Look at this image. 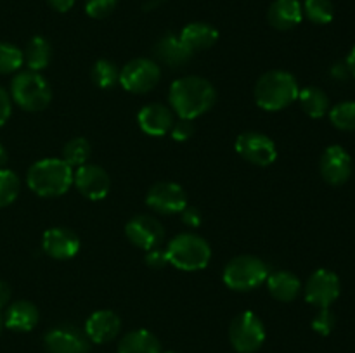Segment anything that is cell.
<instances>
[{"instance_id": "1", "label": "cell", "mask_w": 355, "mask_h": 353, "mask_svg": "<svg viewBox=\"0 0 355 353\" xmlns=\"http://www.w3.org/2000/svg\"><path fill=\"white\" fill-rule=\"evenodd\" d=\"M217 90L208 80L191 75L175 80L170 85L168 102L173 113L184 120H196L214 107Z\"/></svg>"}, {"instance_id": "2", "label": "cell", "mask_w": 355, "mask_h": 353, "mask_svg": "<svg viewBox=\"0 0 355 353\" xmlns=\"http://www.w3.org/2000/svg\"><path fill=\"white\" fill-rule=\"evenodd\" d=\"M75 170L61 158H45L28 168L26 183L40 197H59L73 185Z\"/></svg>"}, {"instance_id": "3", "label": "cell", "mask_w": 355, "mask_h": 353, "mask_svg": "<svg viewBox=\"0 0 355 353\" xmlns=\"http://www.w3.org/2000/svg\"><path fill=\"white\" fill-rule=\"evenodd\" d=\"M298 87L297 78L291 73L283 71V69H272L267 71L257 80L253 97H255L257 106L262 107L263 111H283L298 99Z\"/></svg>"}, {"instance_id": "4", "label": "cell", "mask_w": 355, "mask_h": 353, "mask_svg": "<svg viewBox=\"0 0 355 353\" xmlns=\"http://www.w3.org/2000/svg\"><path fill=\"white\" fill-rule=\"evenodd\" d=\"M168 263L184 272H196L208 266L211 260V248L208 241L194 232L175 235L165 248Z\"/></svg>"}, {"instance_id": "5", "label": "cell", "mask_w": 355, "mask_h": 353, "mask_svg": "<svg viewBox=\"0 0 355 353\" xmlns=\"http://www.w3.org/2000/svg\"><path fill=\"white\" fill-rule=\"evenodd\" d=\"M10 99L24 111L38 113L49 107L52 89L47 80L37 71H21L10 82Z\"/></svg>"}, {"instance_id": "6", "label": "cell", "mask_w": 355, "mask_h": 353, "mask_svg": "<svg viewBox=\"0 0 355 353\" xmlns=\"http://www.w3.org/2000/svg\"><path fill=\"white\" fill-rule=\"evenodd\" d=\"M270 270L263 260L253 255H239L232 258L222 272V280L232 291H253L263 284Z\"/></svg>"}, {"instance_id": "7", "label": "cell", "mask_w": 355, "mask_h": 353, "mask_svg": "<svg viewBox=\"0 0 355 353\" xmlns=\"http://www.w3.org/2000/svg\"><path fill=\"white\" fill-rule=\"evenodd\" d=\"M229 339L238 353H255L266 341V325L253 311H243L229 327Z\"/></svg>"}, {"instance_id": "8", "label": "cell", "mask_w": 355, "mask_h": 353, "mask_svg": "<svg viewBox=\"0 0 355 353\" xmlns=\"http://www.w3.org/2000/svg\"><path fill=\"white\" fill-rule=\"evenodd\" d=\"M162 80V66L148 57L128 61L120 69V83L127 92L146 93L155 89Z\"/></svg>"}, {"instance_id": "9", "label": "cell", "mask_w": 355, "mask_h": 353, "mask_svg": "<svg viewBox=\"0 0 355 353\" xmlns=\"http://www.w3.org/2000/svg\"><path fill=\"white\" fill-rule=\"evenodd\" d=\"M236 152L245 161L255 166H269L276 161L277 147L276 142L260 132H243L234 142Z\"/></svg>"}, {"instance_id": "10", "label": "cell", "mask_w": 355, "mask_h": 353, "mask_svg": "<svg viewBox=\"0 0 355 353\" xmlns=\"http://www.w3.org/2000/svg\"><path fill=\"white\" fill-rule=\"evenodd\" d=\"M342 284L338 275L328 269H319L312 273L304 286V296L307 303L318 308H329L340 296Z\"/></svg>"}, {"instance_id": "11", "label": "cell", "mask_w": 355, "mask_h": 353, "mask_svg": "<svg viewBox=\"0 0 355 353\" xmlns=\"http://www.w3.org/2000/svg\"><path fill=\"white\" fill-rule=\"evenodd\" d=\"M146 204L158 215H177L187 206V194L175 182H156L146 194Z\"/></svg>"}, {"instance_id": "12", "label": "cell", "mask_w": 355, "mask_h": 353, "mask_svg": "<svg viewBox=\"0 0 355 353\" xmlns=\"http://www.w3.org/2000/svg\"><path fill=\"white\" fill-rule=\"evenodd\" d=\"M125 235L137 248L149 251L158 248L165 239V227L158 218L151 215H137L132 217L125 225Z\"/></svg>"}, {"instance_id": "13", "label": "cell", "mask_w": 355, "mask_h": 353, "mask_svg": "<svg viewBox=\"0 0 355 353\" xmlns=\"http://www.w3.org/2000/svg\"><path fill=\"white\" fill-rule=\"evenodd\" d=\"M44 345L47 353H87L90 348L85 331H80L71 324L55 325L47 331Z\"/></svg>"}, {"instance_id": "14", "label": "cell", "mask_w": 355, "mask_h": 353, "mask_svg": "<svg viewBox=\"0 0 355 353\" xmlns=\"http://www.w3.org/2000/svg\"><path fill=\"white\" fill-rule=\"evenodd\" d=\"M73 185L87 199L101 201L110 192L111 180L103 166L87 163V165L78 166L75 170V173H73Z\"/></svg>"}, {"instance_id": "15", "label": "cell", "mask_w": 355, "mask_h": 353, "mask_svg": "<svg viewBox=\"0 0 355 353\" xmlns=\"http://www.w3.org/2000/svg\"><path fill=\"white\" fill-rule=\"evenodd\" d=\"M352 156L342 145H329L322 152L319 172L329 185H343L352 175Z\"/></svg>"}, {"instance_id": "16", "label": "cell", "mask_w": 355, "mask_h": 353, "mask_svg": "<svg viewBox=\"0 0 355 353\" xmlns=\"http://www.w3.org/2000/svg\"><path fill=\"white\" fill-rule=\"evenodd\" d=\"M42 249L54 260H69L80 251V237L71 228H47L42 235Z\"/></svg>"}, {"instance_id": "17", "label": "cell", "mask_w": 355, "mask_h": 353, "mask_svg": "<svg viewBox=\"0 0 355 353\" xmlns=\"http://www.w3.org/2000/svg\"><path fill=\"white\" fill-rule=\"evenodd\" d=\"M173 114L175 113L165 104H146L137 113L139 128L146 135H151V137H163V135L170 134V130H172V125L175 121Z\"/></svg>"}, {"instance_id": "18", "label": "cell", "mask_w": 355, "mask_h": 353, "mask_svg": "<svg viewBox=\"0 0 355 353\" xmlns=\"http://www.w3.org/2000/svg\"><path fill=\"white\" fill-rule=\"evenodd\" d=\"M121 320L113 310H97L87 318L85 334L90 343L104 345L120 334Z\"/></svg>"}, {"instance_id": "19", "label": "cell", "mask_w": 355, "mask_h": 353, "mask_svg": "<svg viewBox=\"0 0 355 353\" xmlns=\"http://www.w3.org/2000/svg\"><path fill=\"white\" fill-rule=\"evenodd\" d=\"M155 55L162 64L168 68H182L194 54L184 45L179 35L165 33L155 44Z\"/></svg>"}, {"instance_id": "20", "label": "cell", "mask_w": 355, "mask_h": 353, "mask_svg": "<svg viewBox=\"0 0 355 353\" xmlns=\"http://www.w3.org/2000/svg\"><path fill=\"white\" fill-rule=\"evenodd\" d=\"M267 19L279 31L293 30L304 19V9L298 0H274L267 10Z\"/></svg>"}, {"instance_id": "21", "label": "cell", "mask_w": 355, "mask_h": 353, "mask_svg": "<svg viewBox=\"0 0 355 353\" xmlns=\"http://www.w3.org/2000/svg\"><path fill=\"white\" fill-rule=\"evenodd\" d=\"M38 308L31 301L19 300L7 307L3 315V325L14 332H30L38 324Z\"/></svg>"}, {"instance_id": "22", "label": "cell", "mask_w": 355, "mask_h": 353, "mask_svg": "<svg viewBox=\"0 0 355 353\" xmlns=\"http://www.w3.org/2000/svg\"><path fill=\"white\" fill-rule=\"evenodd\" d=\"M266 282L270 296L276 298L277 301H283V303L295 301L302 293L300 279L293 272H288V270L270 272Z\"/></svg>"}, {"instance_id": "23", "label": "cell", "mask_w": 355, "mask_h": 353, "mask_svg": "<svg viewBox=\"0 0 355 353\" xmlns=\"http://www.w3.org/2000/svg\"><path fill=\"white\" fill-rule=\"evenodd\" d=\"M179 37L184 42V45L193 54H196V52L214 47L215 42L218 40V31L211 24L196 21V23H189L187 26H184Z\"/></svg>"}, {"instance_id": "24", "label": "cell", "mask_w": 355, "mask_h": 353, "mask_svg": "<svg viewBox=\"0 0 355 353\" xmlns=\"http://www.w3.org/2000/svg\"><path fill=\"white\" fill-rule=\"evenodd\" d=\"M162 343L153 332L135 329L127 332L118 345V353H162Z\"/></svg>"}, {"instance_id": "25", "label": "cell", "mask_w": 355, "mask_h": 353, "mask_svg": "<svg viewBox=\"0 0 355 353\" xmlns=\"http://www.w3.org/2000/svg\"><path fill=\"white\" fill-rule=\"evenodd\" d=\"M298 102H300V107L304 109V113L307 116L314 118V120H319V118L326 116L329 113V97L328 93L324 92L319 87H305L298 92Z\"/></svg>"}, {"instance_id": "26", "label": "cell", "mask_w": 355, "mask_h": 353, "mask_svg": "<svg viewBox=\"0 0 355 353\" xmlns=\"http://www.w3.org/2000/svg\"><path fill=\"white\" fill-rule=\"evenodd\" d=\"M24 64L28 66L30 71L40 73L42 69H45L49 66L52 59V47L49 44L47 38L44 37H33L26 44L23 51Z\"/></svg>"}, {"instance_id": "27", "label": "cell", "mask_w": 355, "mask_h": 353, "mask_svg": "<svg viewBox=\"0 0 355 353\" xmlns=\"http://www.w3.org/2000/svg\"><path fill=\"white\" fill-rule=\"evenodd\" d=\"M90 154H92V145H90V142L85 137H75L64 144L61 159H64L75 170L78 166L87 165L90 159Z\"/></svg>"}, {"instance_id": "28", "label": "cell", "mask_w": 355, "mask_h": 353, "mask_svg": "<svg viewBox=\"0 0 355 353\" xmlns=\"http://www.w3.org/2000/svg\"><path fill=\"white\" fill-rule=\"evenodd\" d=\"M92 80L99 89H113L120 83V68L110 59H99L92 66Z\"/></svg>"}, {"instance_id": "29", "label": "cell", "mask_w": 355, "mask_h": 353, "mask_svg": "<svg viewBox=\"0 0 355 353\" xmlns=\"http://www.w3.org/2000/svg\"><path fill=\"white\" fill-rule=\"evenodd\" d=\"M302 9L304 16L314 24H328L335 17V7L331 0H305Z\"/></svg>"}, {"instance_id": "30", "label": "cell", "mask_w": 355, "mask_h": 353, "mask_svg": "<svg viewBox=\"0 0 355 353\" xmlns=\"http://www.w3.org/2000/svg\"><path fill=\"white\" fill-rule=\"evenodd\" d=\"M329 121L342 132H355V102L345 100L329 109Z\"/></svg>"}, {"instance_id": "31", "label": "cell", "mask_w": 355, "mask_h": 353, "mask_svg": "<svg viewBox=\"0 0 355 353\" xmlns=\"http://www.w3.org/2000/svg\"><path fill=\"white\" fill-rule=\"evenodd\" d=\"M21 190V180L16 172L0 168V208H6L17 199Z\"/></svg>"}, {"instance_id": "32", "label": "cell", "mask_w": 355, "mask_h": 353, "mask_svg": "<svg viewBox=\"0 0 355 353\" xmlns=\"http://www.w3.org/2000/svg\"><path fill=\"white\" fill-rule=\"evenodd\" d=\"M24 64L23 51L7 42H0V75L16 73Z\"/></svg>"}, {"instance_id": "33", "label": "cell", "mask_w": 355, "mask_h": 353, "mask_svg": "<svg viewBox=\"0 0 355 353\" xmlns=\"http://www.w3.org/2000/svg\"><path fill=\"white\" fill-rule=\"evenodd\" d=\"M335 324L336 317L331 311V308H319L315 317L312 318V329L321 336L331 334V331L335 329Z\"/></svg>"}, {"instance_id": "34", "label": "cell", "mask_w": 355, "mask_h": 353, "mask_svg": "<svg viewBox=\"0 0 355 353\" xmlns=\"http://www.w3.org/2000/svg\"><path fill=\"white\" fill-rule=\"evenodd\" d=\"M118 6V0H87L85 12L94 19H104Z\"/></svg>"}, {"instance_id": "35", "label": "cell", "mask_w": 355, "mask_h": 353, "mask_svg": "<svg viewBox=\"0 0 355 353\" xmlns=\"http://www.w3.org/2000/svg\"><path fill=\"white\" fill-rule=\"evenodd\" d=\"M194 134V123L193 120H184V118H179V120L173 121L172 130H170V135H172L173 141L184 142L187 138L193 137Z\"/></svg>"}, {"instance_id": "36", "label": "cell", "mask_w": 355, "mask_h": 353, "mask_svg": "<svg viewBox=\"0 0 355 353\" xmlns=\"http://www.w3.org/2000/svg\"><path fill=\"white\" fill-rule=\"evenodd\" d=\"M146 265L151 266V269H163L165 265H168V256H166L165 249L153 248L149 251H146Z\"/></svg>"}, {"instance_id": "37", "label": "cell", "mask_w": 355, "mask_h": 353, "mask_svg": "<svg viewBox=\"0 0 355 353\" xmlns=\"http://www.w3.org/2000/svg\"><path fill=\"white\" fill-rule=\"evenodd\" d=\"M180 218H182L184 225H187V227H191V228L200 227L201 220H203V217H201V211L198 210L196 206H191V204H187V206L180 211Z\"/></svg>"}, {"instance_id": "38", "label": "cell", "mask_w": 355, "mask_h": 353, "mask_svg": "<svg viewBox=\"0 0 355 353\" xmlns=\"http://www.w3.org/2000/svg\"><path fill=\"white\" fill-rule=\"evenodd\" d=\"M10 114H12V99H10V93H7V90L0 87V127L7 123Z\"/></svg>"}, {"instance_id": "39", "label": "cell", "mask_w": 355, "mask_h": 353, "mask_svg": "<svg viewBox=\"0 0 355 353\" xmlns=\"http://www.w3.org/2000/svg\"><path fill=\"white\" fill-rule=\"evenodd\" d=\"M47 3L58 12H68L75 6V0H47Z\"/></svg>"}, {"instance_id": "40", "label": "cell", "mask_w": 355, "mask_h": 353, "mask_svg": "<svg viewBox=\"0 0 355 353\" xmlns=\"http://www.w3.org/2000/svg\"><path fill=\"white\" fill-rule=\"evenodd\" d=\"M331 76L335 80H340V82H343V80H347L350 76V71L349 68H347L345 62H338V64H335L331 68Z\"/></svg>"}, {"instance_id": "41", "label": "cell", "mask_w": 355, "mask_h": 353, "mask_svg": "<svg viewBox=\"0 0 355 353\" xmlns=\"http://www.w3.org/2000/svg\"><path fill=\"white\" fill-rule=\"evenodd\" d=\"M10 294H12V291H10L9 284L6 280H0V310L7 307V303L10 301Z\"/></svg>"}, {"instance_id": "42", "label": "cell", "mask_w": 355, "mask_h": 353, "mask_svg": "<svg viewBox=\"0 0 355 353\" xmlns=\"http://www.w3.org/2000/svg\"><path fill=\"white\" fill-rule=\"evenodd\" d=\"M345 64H347V68H349L350 75H352L355 78V45H354L352 51H350V54H349V57H347Z\"/></svg>"}, {"instance_id": "43", "label": "cell", "mask_w": 355, "mask_h": 353, "mask_svg": "<svg viewBox=\"0 0 355 353\" xmlns=\"http://www.w3.org/2000/svg\"><path fill=\"white\" fill-rule=\"evenodd\" d=\"M7 163V151L2 144H0V168H3Z\"/></svg>"}, {"instance_id": "44", "label": "cell", "mask_w": 355, "mask_h": 353, "mask_svg": "<svg viewBox=\"0 0 355 353\" xmlns=\"http://www.w3.org/2000/svg\"><path fill=\"white\" fill-rule=\"evenodd\" d=\"M162 2H165V0H151V2H148V6H146L144 9L151 10V9H155V7H158Z\"/></svg>"}, {"instance_id": "45", "label": "cell", "mask_w": 355, "mask_h": 353, "mask_svg": "<svg viewBox=\"0 0 355 353\" xmlns=\"http://www.w3.org/2000/svg\"><path fill=\"white\" fill-rule=\"evenodd\" d=\"M2 327H3V317L2 314H0V331H2Z\"/></svg>"}, {"instance_id": "46", "label": "cell", "mask_w": 355, "mask_h": 353, "mask_svg": "<svg viewBox=\"0 0 355 353\" xmlns=\"http://www.w3.org/2000/svg\"><path fill=\"white\" fill-rule=\"evenodd\" d=\"M162 353H175V352H162Z\"/></svg>"}]
</instances>
